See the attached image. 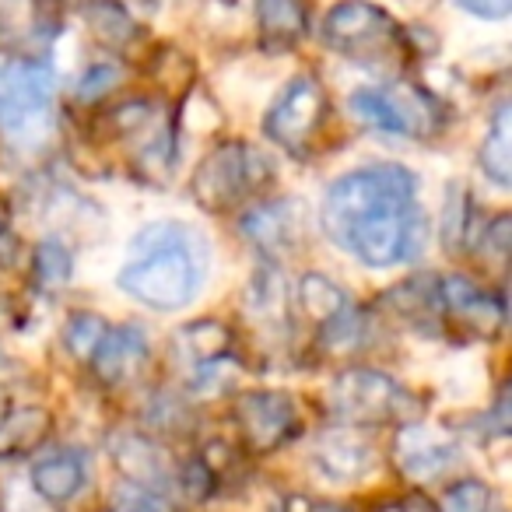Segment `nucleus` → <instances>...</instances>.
Listing matches in <instances>:
<instances>
[{
    "label": "nucleus",
    "instance_id": "obj_1",
    "mask_svg": "<svg viewBox=\"0 0 512 512\" xmlns=\"http://www.w3.org/2000/svg\"><path fill=\"white\" fill-rule=\"evenodd\" d=\"M320 228L334 246L365 267L418 260L428 242V218L418 207V179L404 165H369L341 176L320 207Z\"/></svg>",
    "mask_w": 512,
    "mask_h": 512
},
{
    "label": "nucleus",
    "instance_id": "obj_2",
    "mask_svg": "<svg viewBox=\"0 0 512 512\" xmlns=\"http://www.w3.org/2000/svg\"><path fill=\"white\" fill-rule=\"evenodd\" d=\"M204 278L200 246L186 225H151L134 239V260L116 274L120 292L158 313L193 302Z\"/></svg>",
    "mask_w": 512,
    "mask_h": 512
},
{
    "label": "nucleus",
    "instance_id": "obj_3",
    "mask_svg": "<svg viewBox=\"0 0 512 512\" xmlns=\"http://www.w3.org/2000/svg\"><path fill=\"white\" fill-rule=\"evenodd\" d=\"M274 165L249 141H221L204 155L190 179V193L197 207L211 214H228L249 204L271 186Z\"/></svg>",
    "mask_w": 512,
    "mask_h": 512
},
{
    "label": "nucleus",
    "instance_id": "obj_4",
    "mask_svg": "<svg viewBox=\"0 0 512 512\" xmlns=\"http://www.w3.org/2000/svg\"><path fill=\"white\" fill-rule=\"evenodd\" d=\"M323 39L330 50L365 67H404L411 57L407 32L400 22L372 0H341L323 18Z\"/></svg>",
    "mask_w": 512,
    "mask_h": 512
},
{
    "label": "nucleus",
    "instance_id": "obj_5",
    "mask_svg": "<svg viewBox=\"0 0 512 512\" xmlns=\"http://www.w3.org/2000/svg\"><path fill=\"white\" fill-rule=\"evenodd\" d=\"M351 113L383 134L411 137V141H432L449 123L446 102L414 81L358 88L351 95Z\"/></svg>",
    "mask_w": 512,
    "mask_h": 512
},
{
    "label": "nucleus",
    "instance_id": "obj_6",
    "mask_svg": "<svg viewBox=\"0 0 512 512\" xmlns=\"http://www.w3.org/2000/svg\"><path fill=\"white\" fill-rule=\"evenodd\" d=\"M327 404L341 425L369 428V425H411L425 411L418 397L397 379L376 369H348L330 383Z\"/></svg>",
    "mask_w": 512,
    "mask_h": 512
},
{
    "label": "nucleus",
    "instance_id": "obj_7",
    "mask_svg": "<svg viewBox=\"0 0 512 512\" xmlns=\"http://www.w3.org/2000/svg\"><path fill=\"white\" fill-rule=\"evenodd\" d=\"M57 74L39 57H0V130L11 137H32L53 116Z\"/></svg>",
    "mask_w": 512,
    "mask_h": 512
},
{
    "label": "nucleus",
    "instance_id": "obj_8",
    "mask_svg": "<svg viewBox=\"0 0 512 512\" xmlns=\"http://www.w3.org/2000/svg\"><path fill=\"white\" fill-rule=\"evenodd\" d=\"M330 99L316 74H295L264 116V134L292 155H313L330 127Z\"/></svg>",
    "mask_w": 512,
    "mask_h": 512
},
{
    "label": "nucleus",
    "instance_id": "obj_9",
    "mask_svg": "<svg viewBox=\"0 0 512 512\" xmlns=\"http://www.w3.org/2000/svg\"><path fill=\"white\" fill-rule=\"evenodd\" d=\"M232 421L239 428L249 453H260V456L281 449L302 425L295 400L288 393H274V390L239 393L232 404Z\"/></svg>",
    "mask_w": 512,
    "mask_h": 512
},
{
    "label": "nucleus",
    "instance_id": "obj_10",
    "mask_svg": "<svg viewBox=\"0 0 512 512\" xmlns=\"http://www.w3.org/2000/svg\"><path fill=\"white\" fill-rule=\"evenodd\" d=\"M439 313L474 341H498L505 330V299L463 274H449L439 285Z\"/></svg>",
    "mask_w": 512,
    "mask_h": 512
},
{
    "label": "nucleus",
    "instance_id": "obj_11",
    "mask_svg": "<svg viewBox=\"0 0 512 512\" xmlns=\"http://www.w3.org/2000/svg\"><path fill=\"white\" fill-rule=\"evenodd\" d=\"M242 232L267 260L292 256L306 242V214L299 200H271V204H256L242 218Z\"/></svg>",
    "mask_w": 512,
    "mask_h": 512
},
{
    "label": "nucleus",
    "instance_id": "obj_12",
    "mask_svg": "<svg viewBox=\"0 0 512 512\" xmlns=\"http://www.w3.org/2000/svg\"><path fill=\"white\" fill-rule=\"evenodd\" d=\"M148 358H151L148 334L141 327H134V323H127V327H109L102 334L95 355L88 358V369H92V376L102 386H127L141 376Z\"/></svg>",
    "mask_w": 512,
    "mask_h": 512
},
{
    "label": "nucleus",
    "instance_id": "obj_13",
    "mask_svg": "<svg viewBox=\"0 0 512 512\" xmlns=\"http://www.w3.org/2000/svg\"><path fill=\"white\" fill-rule=\"evenodd\" d=\"M460 449L449 435L435 432L428 425H400L397 435V467L404 470L411 481H428V477H442L456 460Z\"/></svg>",
    "mask_w": 512,
    "mask_h": 512
},
{
    "label": "nucleus",
    "instance_id": "obj_14",
    "mask_svg": "<svg viewBox=\"0 0 512 512\" xmlns=\"http://www.w3.org/2000/svg\"><path fill=\"white\" fill-rule=\"evenodd\" d=\"M316 467L330 477V481H355L362 477L365 470L372 467V449L351 432L348 425L344 428H330L316 439Z\"/></svg>",
    "mask_w": 512,
    "mask_h": 512
},
{
    "label": "nucleus",
    "instance_id": "obj_15",
    "mask_svg": "<svg viewBox=\"0 0 512 512\" xmlns=\"http://www.w3.org/2000/svg\"><path fill=\"white\" fill-rule=\"evenodd\" d=\"M88 481V467L81 453L74 449H60V453L39 456L32 463V488L53 505H67Z\"/></svg>",
    "mask_w": 512,
    "mask_h": 512
},
{
    "label": "nucleus",
    "instance_id": "obj_16",
    "mask_svg": "<svg viewBox=\"0 0 512 512\" xmlns=\"http://www.w3.org/2000/svg\"><path fill=\"white\" fill-rule=\"evenodd\" d=\"M53 432V414L43 404H18L0 414V456L36 453Z\"/></svg>",
    "mask_w": 512,
    "mask_h": 512
},
{
    "label": "nucleus",
    "instance_id": "obj_17",
    "mask_svg": "<svg viewBox=\"0 0 512 512\" xmlns=\"http://www.w3.org/2000/svg\"><path fill=\"white\" fill-rule=\"evenodd\" d=\"M260 39L267 46H295L309 32V0H253Z\"/></svg>",
    "mask_w": 512,
    "mask_h": 512
},
{
    "label": "nucleus",
    "instance_id": "obj_18",
    "mask_svg": "<svg viewBox=\"0 0 512 512\" xmlns=\"http://www.w3.org/2000/svg\"><path fill=\"white\" fill-rule=\"evenodd\" d=\"M116 467L123 470L127 484H141V488L158 491L169 477V463H165V453L148 442L144 435H123L116 442V453H113Z\"/></svg>",
    "mask_w": 512,
    "mask_h": 512
},
{
    "label": "nucleus",
    "instance_id": "obj_19",
    "mask_svg": "<svg viewBox=\"0 0 512 512\" xmlns=\"http://www.w3.org/2000/svg\"><path fill=\"white\" fill-rule=\"evenodd\" d=\"M481 162L484 176L495 186H509L512 183V106L509 102H498L495 113H491L488 134L481 141Z\"/></svg>",
    "mask_w": 512,
    "mask_h": 512
},
{
    "label": "nucleus",
    "instance_id": "obj_20",
    "mask_svg": "<svg viewBox=\"0 0 512 512\" xmlns=\"http://www.w3.org/2000/svg\"><path fill=\"white\" fill-rule=\"evenodd\" d=\"M299 309L323 330L351 313V299L341 285H334V281L327 278V274L309 271V274H302V281H299Z\"/></svg>",
    "mask_w": 512,
    "mask_h": 512
},
{
    "label": "nucleus",
    "instance_id": "obj_21",
    "mask_svg": "<svg viewBox=\"0 0 512 512\" xmlns=\"http://www.w3.org/2000/svg\"><path fill=\"white\" fill-rule=\"evenodd\" d=\"M176 348L190 358L193 369L207 372L211 365H218L221 358L232 351V330H228L221 320H197V323H190V327L179 330Z\"/></svg>",
    "mask_w": 512,
    "mask_h": 512
},
{
    "label": "nucleus",
    "instance_id": "obj_22",
    "mask_svg": "<svg viewBox=\"0 0 512 512\" xmlns=\"http://www.w3.org/2000/svg\"><path fill=\"white\" fill-rule=\"evenodd\" d=\"M57 0H0V50L18 46L46 29V11Z\"/></svg>",
    "mask_w": 512,
    "mask_h": 512
},
{
    "label": "nucleus",
    "instance_id": "obj_23",
    "mask_svg": "<svg viewBox=\"0 0 512 512\" xmlns=\"http://www.w3.org/2000/svg\"><path fill=\"white\" fill-rule=\"evenodd\" d=\"M88 25H92L95 39L109 50H127L137 36H141V25L130 18V11L116 0H92L85 8Z\"/></svg>",
    "mask_w": 512,
    "mask_h": 512
},
{
    "label": "nucleus",
    "instance_id": "obj_24",
    "mask_svg": "<svg viewBox=\"0 0 512 512\" xmlns=\"http://www.w3.org/2000/svg\"><path fill=\"white\" fill-rule=\"evenodd\" d=\"M470 214H474V204H470V193L463 186H449V200H446V228H442V242H446L449 253L463 249L474 235L470 228Z\"/></svg>",
    "mask_w": 512,
    "mask_h": 512
},
{
    "label": "nucleus",
    "instance_id": "obj_25",
    "mask_svg": "<svg viewBox=\"0 0 512 512\" xmlns=\"http://www.w3.org/2000/svg\"><path fill=\"white\" fill-rule=\"evenodd\" d=\"M106 330H109V323L99 320V316L74 313L71 320H67V330H64V348L71 351L78 362L88 365V358L95 355V348H99V341H102Z\"/></svg>",
    "mask_w": 512,
    "mask_h": 512
},
{
    "label": "nucleus",
    "instance_id": "obj_26",
    "mask_svg": "<svg viewBox=\"0 0 512 512\" xmlns=\"http://www.w3.org/2000/svg\"><path fill=\"white\" fill-rule=\"evenodd\" d=\"M32 267H36V278L43 281L46 288L64 285V281L71 278V256H67V246H64V242H57V239L39 242Z\"/></svg>",
    "mask_w": 512,
    "mask_h": 512
},
{
    "label": "nucleus",
    "instance_id": "obj_27",
    "mask_svg": "<svg viewBox=\"0 0 512 512\" xmlns=\"http://www.w3.org/2000/svg\"><path fill=\"white\" fill-rule=\"evenodd\" d=\"M439 512H491V488L477 477L449 484Z\"/></svg>",
    "mask_w": 512,
    "mask_h": 512
},
{
    "label": "nucleus",
    "instance_id": "obj_28",
    "mask_svg": "<svg viewBox=\"0 0 512 512\" xmlns=\"http://www.w3.org/2000/svg\"><path fill=\"white\" fill-rule=\"evenodd\" d=\"M120 81H123L120 64L88 67V71L81 74V81H78V99L85 102V106H95V102H102L106 95H113L116 88H120Z\"/></svg>",
    "mask_w": 512,
    "mask_h": 512
},
{
    "label": "nucleus",
    "instance_id": "obj_29",
    "mask_svg": "<svg viewBox=\"0 0 512 512\" xmlns=\"http://www.w3.org/2000/svg\"><path fill=\"white\" fill-rule=\"evenodd\" d=\"M109 512H172V509L158 491L141 488V484H123V488H116Z\"/></svg>",
    "mask_w": 512,
    "mask_h": 512
},
{
    "label": "nucleus",
    "instance_id": "obj_30",
    "mask_svg": "<svg viewBox=\"0 0 512 512\" xmlns=\"http://www.w3.org/2000/svg\"><path fill=\"white\" fill-rule=\"evenodd\" d=\"M477 253H481V260L488 256L495 267H505V260H509V214H498L491 225H484Z\"/></svg>",
    "mask_w": 512,
    "mask_h": 512
},
{
    "label": "nucleus",
    "instance_id": "obj_31",
    "mask_svg": "<svg viewBox=\"0 0 512 512\" xmlns=\"http://www.w3.org/2000/svg\"><path fill=\"white\" fill-rule=\"evenodd\" d=\"M463 11L477 18H488V22H498V18H509L512 11V0H456Z\"/></svg>",
    "mask_w": 512,
    "mask_h": 512
},
{
    "label": "nucleus",
    "instance_id": "obj_32",
    "mask_svg": "<svg viewBox=\"0 0 512 512\" xmlns=\"http://www.w3.org/2000/svg\"><path fill=\"white\" fill-rule=\"evenodd\" d=\"M414 502H418V498H407V502H400V505H397V512H414ZM432 509H435V505H428L425 512H432Z\"/></svg>",
    "mask_w": 512,
    "mask_h": 512
},
{
    "label": "nucleus",
    "instance_id": "obj_33",
    "mask_svg": "<svg viewBox=\"0 0 512 512\" xmlns=\"http://www.w3.org/2000/svg\"><path fill=\"white\" fill-rule=\"evenodd\" d=\"M60 8H64V4H71V8H88V4H92V0H57Z\"/></svg>",
    "mask_w": 512,
    "mask_h": 512
},
{
    "label": "nucleus",
    "instance_id": "obj_34",
    "mask_svg": "<svg viewBox=\"0 0 512 512\" xmlns=\"http://www.w3.org/2000/svg\"><path fill=\"white\" fill-rule=\"evenodd\" d=\"M316 512H348V509H337V505H323V509H316Z\"/></svg>",
    "mask_w": 512,
    "mask_h": 512
}]
</instances>
